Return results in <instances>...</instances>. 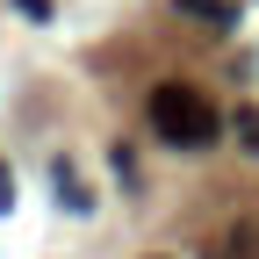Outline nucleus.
<instances>
[{"mask_svg":"<svg viewBox=\"0 0 259 259\" xmlns=\"http://www.w3.org/2000/svg\"><path fill=\"white\" fill-rule=\"evenodd\" d=\"M151 130L166 144H180V151H202V144H216V108H209V94H194V87H180V79H166V87H151Z\"/></svg>","mask_w":259,"mask_h":259,"instance_id":"1","label":"nucleus"},{"mask_svg":"<svg viewBox=\"0 0 259 259\" xmlns=\"http://www.w3.org/2000/svg\"><path fill=\"white\" fill-rule=\"evenodd\" d=\"M238 137H245V144L259 151V108H245V115H238Z\"/></svg>","mask_w":259,"mask_h":259,"instance_id":"2","label":"nucleus"}]
</instances>
